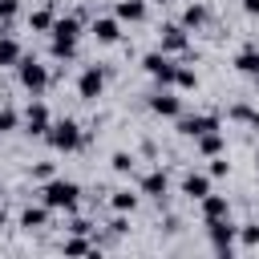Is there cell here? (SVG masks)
Segmentation results:
<instances>
[{"instance_id":"2e32d148","label":"cell","mask_w":259,"mask_h":259,"mask_svg":"<svg viewBox=\"0 0 259 259\" xmlns=\"http://www.w3.org/2000/svg\"><path fill=\"white\" fill-rule=\"evenodd\" d=\"M146 16V4L142 0H121L117 4V20H142Z\"/></svg>"},{"instance_id":"f546056e","label":"cell","mask_w":259,"mask_h":259,"mask_svg":"<svg viewBox=\"0 0 259 259\" xmlns=\"http://www.w3.org/2000/svg\"><path fill=\"white\" fill-rule=\"evenodd\" d=\"M243 247H259V227H243Z\"/></svg>"},{"instance_id":"7a4b0ae2","label":"cell","mask_w":259,"mask_h":259,"mask_svg":"<svg viewBox=\"0 0 259 259\" xmlns=\"http://www.w3.org/2000/svg\"><path fill=\"white\" fill-rule=\"evenodd\" d=\"M49 146L53 150H77L81 146V130H77V121H53L49 125Z\"/></svg>"},{"instance_id":"3957f363","label":"cell","mask_w":259,"mask_h":259,"mask_svg":"<svg viewBox=\"0 0 259 259\" xmlns=\"http://www.w3.org/2000/svg\"><path fill=\"white\" fill-rule=\"evenodd\" d=\"M142 65H146V73H150V77H158L162 85H174V77H178V65H174L166 53H146V61H142Z\"/></svg>"},{"instance_id":"484cf974","label":"cell","mask_w":259,"mask_h":259,"mask_svg":"<svg viewBox=\"0 0 259 259\" xmlns=\"http://www.w3.org/2000/svg\"><path fill=\"white\" fill-rule=\"evenodd\" d=\"M174 85H178V89H194V85H198V77H194V69H178V77H174Z\"/></svg>"},{"instance_id":"4dcf8cb0","label":"cell","mask_w":259,"mask_h":259,"mask_svg":"<svg viewBox=\"0 0 259 259\" xmlns=\"http://www.w3.org/2000/svg\"><path fill=\"white\" fill-rule=\"evenodd\" d=\"M210 174H214V178H219V174H227V158H219V154H214V162H210Z\"/></svg>"},{"instance_id":"52a82bcc","label":"cell","mask_w":259,"mask_h":259,"mask_svg":"<svg viewBox=\"0 0 259 259\" xmlns=\"http://www.w3.org/2000/svg\"><path fill=\"white\" fill-rule=\"evenodd\" d=\"M24 125H28V134H32V138H49L53 117H49V109H45L40 101H32V105H28V113H24Z\"/></svg>"},{"instance_id":"8d00e7d4","label":"cell","mask_w":259,"mask_h":259,"mask_svg":"<svg viewBox=\"0 0 259 259\" xmlns=\"http://www.w3.org/2000/svg\"><path fill=\"white\" fill-rule=\"evenodd\" d=\"M255 166H259V154H255Z\"/></svg>"},{"instance_id":"6da1fadb","label":"cell","mask_w":259,"mask_h":259,"mask_svg":"<svg viewBox=\"0 0 259 259\" xmlns=\"http://www.w3.org/2000/svg\"><path fill=\"white\" fill-rule=\"evenodd\" d=\"M40 194H45V206H49V210H73L81 190H77V182H65V178H49Z\"/></svg>"},{"instance_id":"e575fe53","label":"cell","mask_w":259,"mask_h":259,"mask_svg":"<svg viewBox=\"0 0 259 259\" xmlns=\"http://www.w3.org/2000/svg\"><path fill=\"white\" fill-rule=\"evenodd\" d=\"M0 227H4V210H0Z\"/></svg>"},{"instance_id":"ffe728a7","label":"cell","mask_w":259,"mask_h":259,"mask_svg":"<svg viewBox=\"0 0 259 259\" xmlns=\"http://www.w3.org/2000/svg\"><path fill=\"white\" fill-rule=\"evenodd\" d=\"M0 65H20V45H16L12 36L0 40Z\"/></svg>"},{"instance_id":"8fae6325","label":"cell","mask_w":259,"mask_h":259,"mask_svg":"<svg viewBox=\"0 0 259 259\" xmlns=\"http://www.w3.org/2000/svg\"><path fill=\"white\" fill-rule=\"evenodd\" d=\"M182 194L206 198V194H210V178H206V174H186V178H182Z\"/></svg>"},{"instance_id":"9c48e42d","label":"cell","mask_w":259,"mask_h":259,"mask_svg":"<svg viewBox=\"0 0 259 259\" xmlns=\"http://www.w3.org/2000/svg\"><path fill=\"white\" fill-rule=\"evenodd\" d=\"M150 109H154L158 117H178V113H182V101H178L174 93H154V97H150Z\"/></svg>"},{"instance_id":"ba28073f","label":"cell","mask_w":259,"mask_h":259,"mask_svg":"<svg viewBox=\"0 0 259 259\" xmlns=\"http://www.w3.org/2000/svg\"><path fill=\"white\" fill-rule=\"evenodd\" d=\"M178 130H182L186 138H202V134L219 130V117H214V113H194V117H182V121H178Z\"/></svg>"},{"instance_id":"603a6c76","label":"cell","mask_w":259,"mask_h":259,"mask_svg":"<svg viewBox=\"0 0 259 259\" xmlns=\"http://www.w3.org/2000/svg\"><path fill=\"white\" fill-rule=\"evenodd\" d=\"M231 117H235V121H247L251 130H259V113H255V109H247V105H235V109H231Z\"/></svg>"},{"instance_id":"4fadbf2b","label":"cell","mask_w":259,"mask_h":259,"mask_svg":"<svg viewBox=\"0 0 259 259\" xmlns=\"http://www.w3.org/2000/svg\"><path fill=\"white\" fill-rule=\"evenodd\" d=\"M235 69H239V73H247V77H259V49H255V45H247V49L235 57Z\"/></svg>"},{"instance_id":"d590c367","label":"cell","mask_w":259,"mask_h":259,"mask_svg":"<svg viewBox=\"0 0 259 259\" xmlns=\"http://www.w3.org/2000/svg\"><path fill=\"white\" fill-rule=\"evenodd\" d=\"M158 4H170V0H158Z\"/></svg>"},{"instance_id":"83f0119b","label":"cell","mask_w":259,"mask_h":259,"mask_svg":"<svg viewBox=\"0 0 259 259\" xmlns=\"http://www.w3.org/2000/svg\"><path fill=\"white\" fill-rule=\"evenodd\" d=\"M65 251H69V255H85V251H93V243H85V239H69Z\"/></svg>"},{"instance_id":"1f68e13d","label":"cell","mask_w":259,"mask_h":259,"mask_svg":"<svg viewBox=\"0 0 259 259\" xmlns=\"http://www.w3.org/2000/svg\"><path fill=\"white\" fill-rule=\"evenodd\" d=\"M16 12V0H0V20H8Z\"/></svg>"},{"instance_id":"8992f818","label":"cell","mask_w":259,"mask_h":259,"mask_svg":"<svg viewBox=\"0 0 259 259\" xmlns=\"http://www.w3.org/2000/svg\"><path fill=\"white\" fill-rule=\"evenodd\" d=\"M101 85H105V73H101L97 65H89V69L81 73V81H77V93H81L85 101H97V97H101Z\"/></svg>"},{"instance_id":"f1b7e54d","label":"cell","mask_w":259,"mask_h":259,"mask_svg":"<svg viewBox=\"0 0 259 259\" xmlns=\"http://www.w3.org/2000/svg\"><path fill=\"white\" fill-rule=\"evenodd\" d=\"M8 130H16V113L12 109H0V134H8Z\"/></svg>"},{"instance_id":"7c38bea8","label":"cell","mask_w":259,"mask_h":259,"mask_svg":"<svg viewBox=\"0 0 259 259\" xmlns=\"http://www.w3.org/2000/svg\"><path fill=\"white\" fill-rule=\"evenodd\" d=\"M202 214H206V223H214V219H227L231 206H227L223 194H206V198H202Z\"/></svg>"},{"instance_id":"30bf717a","label":"cell","mask_w":259,"mask_h":259,"mask_svg":"<svg viewBox=\"0 0 259 259\" xmlns=\"http://www.w3.org/2000/svg\"><path fill=\"white\" fill-rule=\"evenodd\" d=\"M186 49V28L182 24H166L162 28V53H182Z\"/></svg>"},{"instance_id":"836d02e7","label":"cell","mask_w":259,"mask_h":259,"mask_svg":"<svg viewBox=\"0 0 259 259\" xmlns=\"http://www.w3.org/2000/svg\"><path fill=\"white\" fill-rule=\"evenodd\" d=\"M243 12H251V16H259V0H243Z\"/></svg>"},{"instance_id":"d4e9b609","label":"cell","mask_w":259,"mask_h":259,"mask_svg":"<svg viewBox=\"0 0 259 259\" xmlns=\"http://www.w3.org/2000/svg\"><path fill=\"white\" fill-rule=\"evenodd\" d=\"M28 24H32L36 32H45V28H53V12H45V8H40V12H32V16H28Z\"/></svg>"},{"instance_id":"cb8c5ba5","label":"cell","mask_w":259,"mask_h":259,"mask_svg":"<svg viewBox=\"0 0 259 259\" xmlns=\"http://www.w3.org/2000/svg\"><path fill=\"white\" fill-rule=\"evenodd\" d=\"M134 206H138V194H130V190L113 194V210H134Z\"/></svg>"},{"instance_id":"7402d4cb","label":"cell","mask_w":259,"mask_h":259,"mask_svg":"<svg viewBox=\"0 0 259 259\" xmlns=\"http://www.w3.org/2000/svg\"><path fill=\"white\" fill-rule=\"evenodd\" d=\"M73 49H77V40H69V36H53V57H57V61H69Z\"/></svg>"},{"instance_id":"277c9868","label":"cell","mask_w":259,"mask_h":259,"mask_svg":"<svg viewBox=\"0 0 259 259\" xmlns=\"http://www.w3.org/2000/svg\"><path fill=\"white\" fill-rule=\"evenodd\" d=\"M20 85L28 89V93H40L45 85H49V69L45 65H36V61H28V57H20Z\"/></svg>"},{"instance_id":"d6986e66","label":"cell","mask_w":259,"mask_h":259,"mask_svg":"<svg viewBox=\"0 0 259 259\" xmlns=\"http://www.w3.org/2000/svg\"><path fill=\"white\" fill-rule=\"evenodd\" d=\"M45 223H49V210H45V206H28V210L20 214V227H28V231H32V227H45Z\"/></svg>"},{"instance_id":"e0dca14e","label":"cell","mask_w":259,"mask_h":259,"mask_svg":"<svg viewBox=\"0 0 259 259\" xmlns=\"http://www.w3.org/2000/svg\"><path fill=\"white\" fill-rule=\"evenodd\" d=\"M77 32H81V24H77V16H65V20H53V36H69V40H77Z\"/></svg>"},{"instance_id":"9a60e30c","label":"cell","mask_w":259,"mask_h":259,"mask_svg":"<svg viewBox=\"0 0 259 259\" xmlns=\"http://www.w3.org/2000/svg\"><path fill=\"white\" fill-rule=\"evenodd\" d=\"M142 194L162 198V194H166V174H162V170H150V174L142 178Z\"/></svg>"},{"instance_id":"5b68a950","label":"cell","mask_w":259,"mask_h":259,"mask_svg":"<svg viewBox=\"0 0 259 259\" xmlns=\"http://www.w3.org/2000/svg\"><path fill=\"white\" fill-rule=\"evenodd\" d=\"M206 227H210L214 251H219V255H231V247H235V227H231V219H214V223H206Z\"/></svg>"},{"instance_id":"d6a6232c","label":"cell","mask_w":259,"mask_h":259,"mask_svg":"<svg viewBox=\"0 0 259 259\" xmlns=\"http://www.w3.org/2000/svg\"><path fill=\"white\" fill-rule=\"evenodd\" d=\"M69 231H73V235H85V231H89V223H85V219H73V227H69Z\"/></svg>"},{"instance_id":"ac0fdd59","label":"cell","mask_w":259,"mask_h":259,"mask_svg":"<svg viewBox=\"0 0 259 259\" xmlns=\"http://www.w3.org/2000/svg\"><path fill=\"white\" fill-rule=\"evenodd\" d=\"M198 150H202L206 158H214V154H223V138H219V130H210V134H202V138H198Z\"/></svg>"},{"instance_id":"4316f807","label":"cell","mask_w":259,"mask_h":259,"mask_svg":"<svg viewBox=\"0 0 259 259\" xmlns=\"http://www.w3.org/2000/svg\"><path fill=\"white\" fill-rule=\"evenodd\" d=\"M130 166H134V158H130L125 150H117V154H113V170H117V174H130Z\"/></svg>"},{"instance_id":"5bb4252c","label":"cell","mask_w":259,"mask_h":259,"mask_svg":"<svg viewBox=\"0 0 259 259\" xmlns=\"http://www.w3.org/2000/svg\"><path fill=\"white\" fill-rule=\"evenodd\" d=\"M93 36L101 40V45H113L121 32H117V20H109V16H101V20H93Z\"/></svg>"},{"instance_id":"44dd1931","label":"cell","mask_w":259,"mask_h":259,"mask_svg":"<svg viewBox=\"0 0 259 259\" xmlns=\"http://www.w3.org/2000/svg\"><path fill=\"white\" fill-rule=\"evenodd\" d=\"M206 16H210V12H206L202 4H190L186 16H182V28H198V24H206Z\"/></svg>"}]
</instances>
